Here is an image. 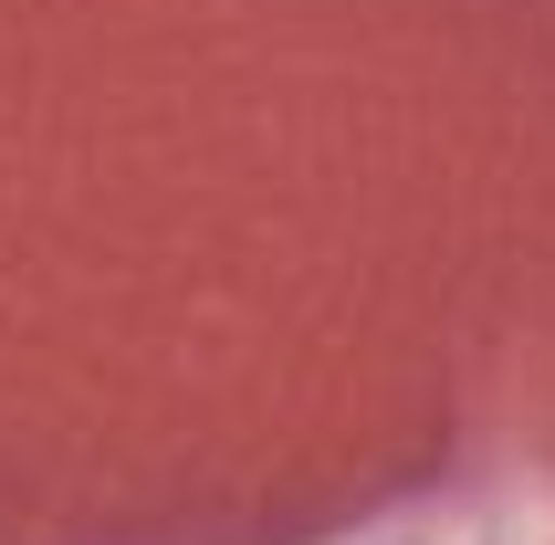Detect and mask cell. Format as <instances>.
I'll return each mask as SVG.
<instances>
[]
</instances>
